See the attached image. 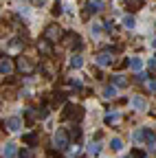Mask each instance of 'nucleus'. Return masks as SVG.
Here are the masks:
<instances>
[{"label": "nucleus", "mask_w": 156, "mask_h": 158, "mask_svg": "<svg viewBox=\"0 0 156 158\" xmlns=\"http://www.w3.org/2000/svg\"><path fill=\"white\" fill-rule=\"evenodd\" d=\"M134 141L136 143H143L150 152H156V134L150 130V127H139V130H134Z\"/></svg>", "instance_id": "obj_1"}, {"label": "nucleus", "mask_w": 156, "mask_h": 158, "mask_svg": "<svg viewBox=\"0 0 156 158\" xmlns=\"http://www.w3.org/2000/svg\"><path fill=\"white\" fill-rule=\"evenodd\" d=\"M128 106H130V110L132 112H147V99L143 97V94H132L130 97V101H128Z\"/></svg>", "instance_id": "obj_2"}, {"label": "nucleus", "mask_w": 156, "mask_h": 158, "mask_svg": "<svg viewBox=\"0 0 156 158\" xmlns=\"http://www.w3.org/2000/svg\"><path fill=\"white\" fill-rule=\"evenodd\" d=\"M5 127H7V132H11V134L22 132V118H20V116H7V118H5Z\"/></svg>", "instance_id": "obj_3"}, {"label": "nucleus", "mask_w": 156, "mask_h": 158, "mask_svg": "<svg viewBox=\"0 0 156 158\" xmlns=\"http://www.w3.org/2000/svg\"><path fill=\"white\" fill-rule=\"evenodd\" d=\"M53 145L57 149H66L68 147V134H66V130H57L53 134Z\"/></svg>", "instance_id": "obj_4"}, {"label": "nucleus", "mask_w": 156, "mask_h": 158, "mask_svg": "<svg viewBox=\"0 0 156 158\" xmlns=\"http://www.w3.org/2000/svg\"><path fill=\"white\" fill-rule=\"evenodd\" d=\"M95 64L101 66V68H110L114 64V55L112 53H99V55L95 57Z\"/></svg>", "instance_id": "obj_5"}, {"label": "nucleus", "mask_w": 156, "mask_h": 158, "mask_svg": "<svg viewBox=\"0 0 156 158\" xmlns=\"http://www.w3.org/2000/svg\"><path fill=\"white\" fill-rule=\"evenodd\" d=\"M103 121H106L108 125H119V123H121V112H119V110H110V112L103 116Z\"/></svg>", "instance_id": "obj_6"}, {"label": "nucleus", "mask_w": 156, "mask_h": 158, "mask_svg": "<svg viewBox=\"0 0 156 158\" xmlns=\"http://www.w3.org/2000/svg\"><path fill=\"white\" fill-rule=\"evenodd\" d=\"M128 66H130V70H134V73H141V70L145 68V59H143V57H130Z\"/></svg>", "instance_id": "obj_7"}, {"label": "nucleus", "mask_w": 156, "mask_h": 158, "mask_svg": "<svg viewBox=\"0 0 156 158\" xmlns=\"http://www.w3.org/2000/svg\"><path fill=\"white\" fill-rule=\"evenodd\" d=\"M18 156V145L15 143H5L2 145V158H15Z\"/></svg>", "instance_id": "obj_8"}, {"label": "nucleus", "mask_w": 156, "mask_h": 158, "mask_svg": "<svg viewBox=\"0 0 156 158\" xmlns=\"http://www.w3.org/2000/svg\"><path fill=\"white\" fill-rule=\"evenodd\" d=\"M116 94H119V88H116L114 84L103 86V90H101V97H103V99H116Z\"/></svg>", "instance_id": "obj_9"}, {"label": "nucleus", "mask_w": 156, "mask_h": 158, "mask_svg": "<svg viewBox=\"0 0 156 158\" xmlns=\"http://www.w3.org/2000/svg\"><path fill=\"white\" fill-rule=\"evenodd\" d=\"M0 73H2V77H9L13 73V66H11L9 57H2V62H0Z\"/></svg>", "instance_id": "obj_10"}, {"label": "nucleus", "mask_w": 156, "mask_h": 158, "mask_svg": "<svg viewBox=\"0 0 156 158\" xmlns=\"http://www.w3.org/2000/svg\"><path fill=\"white\" fill-rule=\"evenodd\" d=\"M86 9H88V13H99L103 9V2H101V0H88Z\"/></svg>", "instance_id": "obj_11"}, {"label": "nucleus", "mask_w": 156, "mask_h": 158, "mask_svg": "<svg viewBox=\"0 0 156 158\" xmlns=\"http://www.w3.org/2000/svg\"><path fill=\"white\" fill-rule=\"evenodd\" d=\"M121 24H123V29L134 31V29H136V20H134V15L130 13V15H123V18H121Z\"/></svg>", "instance_id": "obj_12"}, {"label": "nucleus", "mask_w": 156, "mask_h": 158, "mask_svg": "<svg viewBox=\"0 0 156 158\" xmlns=\"http://www.w3.org/2000/svg\"><path fill=\"white\" fill-rule=\"evenodd\" d=\"M101 149H103V145H101L99 141H90V143H88V154H90V156H99Z\"/></svg>", "instance_id": "obj_13"}, {"label": "nucleus", "mask_w": 156, "mask_h": 158, "mask_svg": "<svg viewBox=\"0 0 156 158\" xmlns=\"http://www.w3.org/2000/svg\"><path fill=\"white\" fill-rule=\"evenodd\" d=\"M110 149L112 152H123V138L121 136H112L110 138Z\"/></svg>", "instance_id": "obj_14"}, {"label": "nucleus", "mask_w": 156, "mask_h": 158, "mask_svg": "<svg viewBox=\"0 0 156 158\" xmlns=\"http://www.w3.org/2000/svg\"><path fill=\"white\" fill-rule=\"evenodd\" d=\"M82 66H84V57H82V55H70V68L79 70Z\"/></svg>", "instance_id": "obj_15"}, {"label": "nucleus", "mask_w": 156, "mask_h": 158, "mask_svg": "<svg viewBox=\"0 0 156 158\" xmlns=\"http://www.w3.org/2000/svg\"><path fill=\"white\" fill-rule=\"evenodd\" d=\"M112 84H114L116 88H123V86H128V77H125V75H114V77H112Z\"/></svg>", "instance_id": "obj_16"}, {"label": "nucleus", "mask_w": 156, "mask_h": 158, "mask_svg": "<svg viewBox=\"0 0 156 158\" xmlns=\"http://www.w3.org/2000/svg\"><path fill=\"white\" fill-rule=\"evenodd\" d=\"M101 31H103V27H101L99 22H92V24H90V35L97 37V35H101Z\"/></svg>", "instance_id": "obj_17"}, {"label": "nucleus", "mask_w": 156, "mask_h": 158, "mask_svg": "<svg viewBox=\"0 0 156 158\" xmlns=\"http://www.w3.org/2000/svg\"><path fill=\"white\" fill-rule=\"evenodd\" d=\"M145 88H147V92H152V94H156V79H150V81L145 84Z\"/></svg>", "instance_id": "obj_18"}, {"label": "nucleus", "mask_w": 156, "mask_h": 158, "mask_svg": "<svg viewBox=\"0 0 156 158\" xmlns=\"http://www.w3.org/2000/svg\"><path fill=\"white\" fill-rule=\"evenodd\" d=\"M9 48H11V51H18V48H20V40H11V42H9Z\"/></svg>", "instance_id": "obj_19"}, {"label": "nucleus", "mask_w": 156, "mask_h": 158, "mask_svg": "<svg viewBox=\"0 0 156 158\" xmlns=\"http://www.w3.org/2000/svg\"><path fill=\"white\" fill-rule=\"evenodd\" d=\"M20 158H33V149H22L20 152Z\"/></svg>", "instance_id": "obj_20"}, {"label": "nucleus", "mask_w": 156, "mask_h": 158, "mask_svg": "<svg viewBox=\"0 0 156 158\" xmlns=\"http://www.w3.org/2000/svg\"><path fill=\"white\" fill-rule=\"evenodd\" d=\"M79 154V145H73L70 149H68V156H77Z\"/></svg>", "instance_id": "obj_21"}, {"label": "nucleus", "mask_w": 156, "mask_h": 158, "mask_svg": "<svg viewBox=\"0 0 156 158\" xmlns=\"http://www.w3.org/2000/svg\"><path fill=\"white\" fill-rule=\"evenodd\" d=\"M132 156H134V158H147V154H145V152H141V149H136Z\"/></svg>", "instance_id": "obj_22"}, {"label": "nucleus", "mask_w": 156, "mask_h": 158, "mask_svg": "<svg viewBox=\"0 0 156 158\" xmlns=\"http://www.w3.org/2000/svg\"><path fill=\"white\" fill-rule=\"evenodd\" d=\"M143 2V0H128V5H132L134 9H139V5Z\"/></svg>", "instance_id": "obj_23"}, {"label": "nucleus", "mask_w": 156, "mask_h": 158, "mask_svg": "<svg viewBox=\"0 0 156 158\" xmlns=\"http://www.w3.org/2000/svg\"><path fill=\"white\" fill-rule=\"evenodd\" d=\"M147 68H150V70H156V57H154V59H150V62H147Z\"/></svg>", "instance_id": "obj_24"}, {"label": "nucleus", "mask_w": 156, "mask_h": 158, "mask_svg": "<svg viewBox=\"0 0 156 158\" xmlns=\"http://www.w3.org/2000/svg\"><path fill=\"white\" fill-rule=\"evenodd\" d=\"M24 141H27V143H33V141H35V134H27Z\"/></svg>", "instance_id": "obj_25"}, {"label": "nucleus", "mask_w": 156, "mask_h": 158, "mask_svg": "<svg viewBox=\"0 0 156 158\" xmlns=\"http://www.w3.org/2000/svg\"><path fill=\"white\" fill-rule=\"evenodd\" d=\"M152 46H154V48H156V37H154V42H152Z\"/></svg>", "instance_id": "obj_26"}, {"label": "nucleus", "mask_w": 156, "mask_h": 158, "mask_svg": "<svg viewBox=\"0 0 156 158\" xmlns=\"http://www.w3.org/2000/svg\"><path fill=\"white\" fill-rule=\"evenodd\" d=\"M123 158H134V156H123Z\"/></svg>", "instance_id": "obj_27"}, {"label": "nucleus", "mask_w": 156, "mask_h": 158, "mask_svg": "<svg viewBox=\"0 0 156 158\" xmlns=\"http://www.w3.org/2000/svg\"><path fill=\"white\" fill-rule=\"evenodd\" d=\"M101 158H103V156H101Z\"/></svg>", "instance_id": "obj_28"}]
</instances>
